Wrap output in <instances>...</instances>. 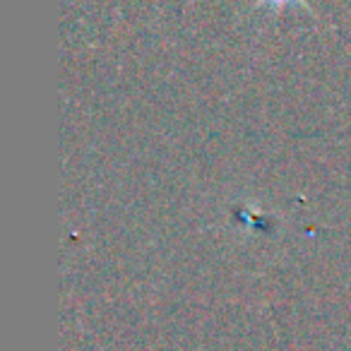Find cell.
Returning <instances> with one entry per match:
<instances>
[{
  "instance_id": "1",
  "label": "cell",
  "mask_w": 351,
  "mask_h": 351,
  "mask_svg": "<svg viewBox=\"0 0 351 351\" xmlns=\"http://www.w3.org/2000/svg\"><path fill=\"white\" fill-rule=\"evenodd\" d=\"M260 5H269V8H282V5H291V3H298V5H308L306 0H258Z\"/></svg>"
}]
</instances>
